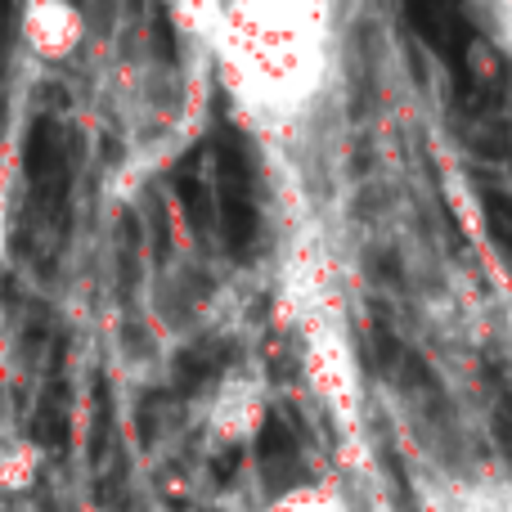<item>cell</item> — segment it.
Here are the masks:
<instances>
[{
  "mask_svg": "<svg viewBox=\"0 0 512 512\" xmlns=\"http://www.w3.org/2000/svg\"><path fill=\"white\" fill-rule=\"evenodd\" d=\"M337 14L342 0H221L207 59L248 131L288 140L315 117L337 68Z\"/></svg>",
  "mask_w": 512,
  "mask_h": 512,
  "instance_id": "1",
  "label": "cell"
},
{
  "mask_svg": "<svg viewBox=\"0 0 512 512\" xmlns=\"http://www.w3.org/2000/svg\"><path fill=\"white\" fill-rule=\"evenodd\" d=\"M301 378L315 405L342 436L346 463L360 468L369 459V427H364V373L346 328L333 315H310L301 324Z\"/></svg>",
  "mask_w": 512,
  "mask_h": 512,
  "instance_id": "2",
  "label": "cell"
},
{
  "mask_svg": "<svg viewBox=\"0 0 512 512\" xmlns=\"http://www.w3.org/2000/svg\"><path fill=\"white\" fill-rule=\"evenodd\" d=\"M274 391L261 364H234L207 387L203 409H198V432L207 450H239L252 445L270 423Z\"/></svg>",
  "mask_w": 512,
  "mask_h": 512,
  "instance_id": "3",
  "label": "cell"
},
{
  "mask_svg": "<svg viewBox=\"0 0 512 512\" xmlns=\"http://www.w3.org/2000/svg\"><path fill=\"white\" fill-rule=\"evenodd\" d=\"M86 9L77 0H23L18 5V45L32 63L59 68L86 45Z\"/></svg>",
  "mask_w": 512,
  "mask_h": 512,
  "instance_id": "4",
  "label": "cell"
},
{
  "mask_svg": "<svg viewBox=\"0 0 512 512\" xmlns=\"http://www.w3.org/2000/svg\"><path fill=\"white\" fill-rule=\"evenodd\" d=\"M418 512H512V472H445L418 490Z\"/></svg>",
  "mask_w": 512,
  "mask_h": 512,
  "instance_id": "5",
  "label": "cell"
},
{
  "mask_svg": "<svg viewBox=\"0 0 512 512\" xmlns=\"http://www.w3.org/2000/svg\"><path fill=\"white\" fill-rule=\"evenodd\" d=\"M256 512H360V504L342 477H310L297 486H283Z\"/></svg>",
  "mask_w": 512,
  "mask_h": 512,
  "instance_id": "6",
  "label": "cell"
},
{
  "mask_svg": "<svg viewBox=\"0 0 512 512\" xmlns=\"http://www.w3.org/2000/svg\"><path fill=\"white\" fill-rule=\"evenodd\" d=\"M171 23H176V32L185 41H194L207 54L216 23H221V0H171Z\"/></svg>",
  "mask_w": 512,
  "mask_h": 512,
  "instance_id": "7",
  "label": "cell"
},
{
  "mask_svg": "<svg viewBox=\"0 0 512 512\" xmlns=\"http://www.w3.org/2000/svg\"><path fill=\"white\" fill-rule=\"evenodd\" d=\"M14 216H18V144L0 149V265L9 256L14 239Z\"/></svg>",
  "mask_w": 512,
  "mask_h": 512,
  "instance_id": "8",
  "label": "cell"
},
{
  "mask_svg": "<svg viewBox=\"0 0 512 512\" xmlns=\"http://www.w3.org/2000/svg\"><path fill=\"white\" fill-rule=\"evenodd\" d=\"M36 468H41V450H36V445H27V441L9 445V450L0 454V481H5L9 490L32 486Z\"/></svg>",
  "mask_w": 512,
  "mask_h": 512,
  "instance_id": "9",
  "label": "cell"
},
{
  "mask_svg": "<svg viewBox=\"0 0 512 512\" xmlns=\"http://www.w3.org/2000/svg\"><path fill=\"white\" fill-rule=\"evenodd\" d=\"M477 23L512 59V0H477Z\"/></svg>",
  "mask_w": 512,
  "mask_h": 512,
  "instance_id": "10",
  "label": "cell"
}]
</instances>
